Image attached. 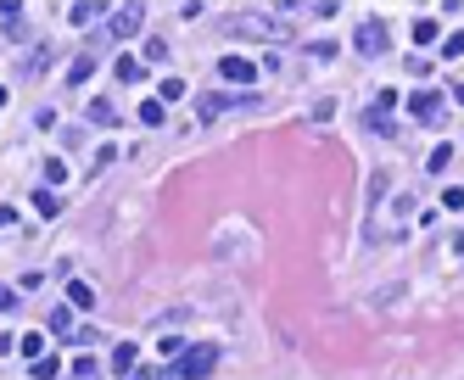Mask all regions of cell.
Segmentation results:
<instances>
[{
  "mask_svg": "<svg viewBox=\"0 0 464 380\" xmlns=\"http://www.w3.org/2000/svg\"><path fill=\"white\" fill-rule=\"evenodd\" d=\"M118 78H123V84H140V78H146V62H135V56H118Z\"/></svg>",
  "mask_w": 464,
  "mask_h": 380,
  "instance_id": "cell-16",
  "label": "cell"
},
{
  "mask_svg": "<svg viewBox=\"0 0 464 380\" xmlns=\"http://www.w3.org/2000/svg\"><path fill=\"white\" fill-rule=\"evenodd\" d=\"M17 224V207H0V229H11Z\"/></svg>",
  "mask_w": 464,
  "mask_h": 380,
  "instance_id": "cell-29",
  "label": "cell"
},
{
  "mask_svg": "<svg viewBox=\"0 0 464 380\" xmlns=\"http://www.w3.org/2000/svg\"><path fill=\"white\" fill-rule=\"evenodd\" d=\"M17 353H23L28 364H39V358H45V336H39V330H28V336H17Z\"/></svg>",
  "mask_w": 464,
  "mask_h": 380,
  "instance_id": "cell-10",
  "label": "cell"
},
{
  "mask_svg": "<svg viewBox=\"0 0 464 380\" xmlns=\"http://www.w3.org/2000/svg\"><path fill=\"white\" fill-rule=\"evenodd\" d=\"M219 78H230V84H252V78H257V62H246V56H224V62H219Z\"/></svg>",
  "mask_w": 464,
  "mask_h": 380,
  "instance_id": "cell-7",
  "label": "cell"
},
{
  "mask_svg": "<svg viewBox=\"0 0 464 380\" xmlns=\"http://www.w3.org/2000/svg\"><path fill=\"white\" fill-rule=\"evenodd\" d=\"M68 179V162L62 157H45V185H62Z\"/></svg>",
  "mask_w": 464,
  "mask_h": 380,
  "instance_id": "cell-20",
  "label": "cell"
},
{
  "mask_svg": "<svg viewBox=\"0 0 464 380\" xmlns=\"http://www.w3.org/2000/svg\"><path fill=\"white\" fill-rule=\"evenodd\" d=\"M56 375H62V358L56 353H45L39 364H28V380H56Z\"/></svg>",
  "mask_w": 464,
  "mask_h": 380,
  "instance_id": "cell-12",
  "label": "cell"
},
{
  "mask_svg": "<svg viewBox=\"0 0 464 380\" xmlns=\"http://www.w3.org/2000/svg\"><path fill=\"white\" fill-rule=\"evenodd\" d=\"M56 207H62V202H56V196H51V190H45V185H39V190H34V213H39V219H51V213H56Z\"/></svg>",
  "mask_w": 464,
  "mask_h": 380,
  "instance_id": "cell-18",
  "label": "cell"
},
{
  "mask_svg": "<svg viewBox=\"0 0 464 380\" xmlns=\"http://www.w3.org/2000/svg\"><path fill=\"white\" fill-rule=\"evenodd\" d=\"M442 56H448V62H459V56H464V34H448V45H442Z\"/></svg>",
  "mask_w": 464,
  "mask_h": 380,
  "instance_id": "cell-24",
  "label": "cell"
},
{
  "mask_svg": "<svg viewBox=\"0 0 464 380\" xmlns=\"http://www.w3.org/2000/svg\"><path fill=\"white\" fill-rule=\"evenodd\" d=\"M196 112H202V123H213V118L224 112V95H202V106H196Z\"/></svg>",
  "mask_w": 464,
  "mask_h": 380,
  "instance_id": "cell-19",
  "label": "cell"
},
{
  "mask_svg": "<svg viewBox=\"0 0 464 380\" xmlns=\"http://www.w3.org/2000/svg\"><path fill=\"white\" fill-rule=\"evenodd\" d=\"M353 45H358V56H381V51H386V23H381V17H364V23L353 28Z\"/></svg>",
  "mask_w": 464,
  "mask_h": 380,
  "instance_id": "cell-3",
  "label": "cell"
},
{
  "mask_svg": "<svg viewBox=\"0 0 464 380\" xmlns=\"http://www.w3.org/2000/svg\"><path fill=\"white\" fill-rule=\"evenodd\" d=\"M51 330H56V336H73V330H78L73 307H51Z\"/></svg>",
  "mask_w": 464,
  "mask_h": 380,
  "instance_id": "cell-15",
  "label": "cell"
},
{
  "mask_svg": "<svg viewBox=\"0 0 464 380\" xmlns=\"http://www.w3.org/2000/svg\"><path fill=\"white\" fill-rule=\"evenodd\" d=\"M190 90H185V78H162V101H185Z\"/></svg>",
  "mask_w": 464,
  "mask_h": 380,
  "instance_id": "cell-22",
  "label": "cell"
},
{
  "mask_svg": "<svg viewBox=\"0 0 464 380\" xmlns=\"http://www.w3.org/2000/svg\"><path fill=\"white\" fill-rule=\"evenodd\" d=\"M68 307H78V313H95V286H90V280H68Z\"/></svg>",
  "mask_w": 464,
  "mask_h": 380,
  "instance_id": "cell-8",
  "label": "cell"
},
{
  "mask_svg": "<svg viewBox=\"0 0 464 380\" xmlns=\"http://www.w3.org/2000/svg\"><path fill=\"white\" fill-rule=\"evenodd\" d=\"M140 28H146V6H118V11L106 17V34H112V39H135Z\"/></svg>",
  "mask_w": 464,
  "mask_h": 380,
  "instance_id": "cell-2",
  "label": "cell"
},
{
  "mask_svg": "<svg viewBox=\"0 0 464 380\" xmlns=\"http://www.w3.org/2000/svg\"><path fill=\"white\" fill-rule=\"evenodd\" d=\"M11 307H17V291H11V286H0V313H11Z\"/></svg>",
  "mask_w": 464,
  "mask_h": 380,
  "instance_id": "cell-27",
  "label": "cell"
},
{
  "mask_svg": "<svg viewBox=\"0 0 464 380\" xmlns=\"http://www.w3.org/2000/svg\"><path fill=\"white\" fill-rule=\"evenodd\" d=\"M73 375H78V380H95V358H90V353H84V358H73Z\"/></svg>",
  "mask_w": 464,
  "mask_h": 380,
  "instance_id": "cell-25",
  "label": "cell"
},
{
  "mask_svg": "<svg viewBox=\"0 0 464 380\" xmlns=\"http://www.w3.org/2000/svg\"><path fill=\"white\" fill-rule=\"evenodd\" d=\"M436 34H442V28H436V17H420V23H414V45H431Z\"/></svg>",
  "mask_w": 464,
  "mask_h": 380,
  "instance_id": "cell-17",
  "label": "cell"
},
{
  "mask_svg": "<svg viewBox=\"0 0 464 380\" xmlns=\"http://www.w3.org/2000/svg\"><path fill=\"white\" fill-rule=\"evenodd\" d=\"M408 112H414L420 123H436V118H442V95H436V90H420V95H408Z\"/></svg>",
  "mask_w": 464,
  "mask_h": 380,
  "instance_id": "cell-6",
  "label": "cell"
},
{
  "mask_svg": "<svg viewBox=\"0 0 464 380\" xmlns=\"http://www.w3.org/2000/svg\"><path fill=\"white\" fill-rule=\"evenodd\" d=\"M95 68H101V62H95V51L73 56V68H68V84H90V78H95Z\"/></svg>",
  "mask_w": 464,
  "mask_h": 380,
  "instance_id": "cell-9",
  "label": "cell"
},
{
  "mask_svg": "<svg viewBox=\"0 0 464 380\" xmlns=\"http://www.w3.org/2000/svg\"><path fill=\"white\" fill-rule=\"evenodd\" d=\"M95 17H101V0H78L73 11H68V23H73V28H90Z\"/></svg>",
  "mask_w": 464,
  "mask_h": 380,
  "instance_id": "cell-11",
  "label": "cell"
},
{
  "mask_svg": "<svg viewBox=\"0 0 464 380\" xmlns=\"http://www.w3.org/2000/svg\"><path fill=\"white\" fill-rule=\"evenodd\" d=\"M135 364H140V358H135V341H118V347H112V369H118V375H129Z\"/></svg>",
  "mask_w": 464,
  "mask_h": 380,
  "instance_id": "cell-13",
  "label": "cell"
},
{
  "mask_svg": "<svg viewBox=\"0 0 464 380\" xmlns=\"http://www.w3.org/2000/svg\"><path fill=\"white\" fill-rule=\"evenodd\" d=\"M425 162H431V173H442V168H448V162H453V146H436V152L425 157Z\"/></svg>",
  "mask_w": 464,
  "mask_h": 380,
  "instance_id": "cell-23",
  "label": "cell"
},
{
  "mask_svg": "<svg viewBox=\"0 0 464 380\" xmlns=\"http://www.w3.org/2000/svg\"><path fill=\"white\" fill-rule=\"evenodd\" d=\"M123 380H157V369H140V364H135V369H129Z\"/></svg>",
  "mask_w": 464,
  "mask_h": 380,
  "instance_id": "cell-28",
  "label": "cell"
},
{
  "mask_svg": "<svg viewBox=\"0 0 464 380\" xmlns=\"http://www.w3.org/2000/svg\"><path fill=\"white\" fill-rule=\"evenodd\" d=\"M140 123H146V129L162 123V101H140Z\"/></svg>",
  "mask_w": 464,
  "mask_h": 380,
  "instance_id": "cell-21",
  "label": "cell"
},
{
  "mask_svg": "<svg viewBox=\"0 0 464 380\" xmlns=\"http://www.w3.org/2000/svg\"><path fill=\"white\" fill-rule=\"evenodd\" d=\"M146 62H168V45L162 39H146Z\"/></svg>",
  "mask_w": 464,
  "mask_h": 380,
  "instance_id": "cell-26",
  "label": "cell"
},
{
  "mask_svg": "<svg viewBox=\"0 0 464 380\" xmlns=\"http://www.w3.org/2000/svg\"><path fill=\"white\" fill-rule=\"evenodd\" d=\"M213 364H219V347H213V341L185 347V353H179V380H207V375H213Z\"/></svg>",
  "mask_w": 464,
  "mask_h": 380,
  "instance_id": "cell-1",
  "label": "cell"
},
{
  "mask_svg": "<svg viewBox=\"0 0 464 380\" xmlns=\"http://www.w3.org/2000/svg\"><path fill=\"white\" fill-rule=\"evenodd\" d=\"M391 106H397V95H391V90H381V95H375V106H370L358 123H364V129H375V135H391V118H386Z\"/></svg>",
  "mask_w": 464,
  "mask_h": 380,
  "instance_id": "cell-5",
  "label": "cell"
},
{
  "mask_svg": "<svg viewBox=\"0 0 464 380\" xmlns=\"http://www.w3.org/2000/svg\"><path fill=\"white\" fill-rule=\"evenodd\" d=\"M90 123L112 129V123H118V106H112V101H90Z\"/></svg>",
  "mask_w": 464,
  "mask_h": 380,
  "instance_id": "cell-14",
  "label": "cell"
},
{
  "mask_svg": "<svg viewBox=\"0 0 464 380\" xmlns=\"http://www.w3.org/2000/svg\"><path fill=\"white\" fill-rule=\"evenodd\" d=\"M230 28L235 34H263V39H291V23H280V17H235Z\"/></svg>",
  "mask_w": 464,
  "mask_h": 380,
  "instance_id": "cell-4",
  "label": "cell"
}]
</instances>
